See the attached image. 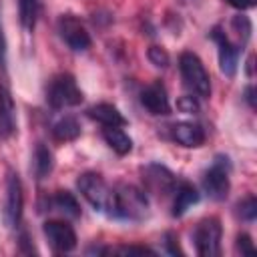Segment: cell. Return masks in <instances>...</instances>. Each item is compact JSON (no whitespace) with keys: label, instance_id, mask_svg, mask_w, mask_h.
I'll list each match as a JSON object with an SVG mask.
<instances>
[{"label":"cell","instance_id":"1","mask_svg":"<svg viewBox=\"0 0 257 257\" xmlns=\"http://www.w3.org/2000/svg\"><path fill=\"white\" fill-rule=\"evenodd\" d=\"M78 191L82 197L100 213L114 217L116 215V193L114 187H108V183L98 173H82L76 181Z\"/></svg>","mask_w":257,"mask_h":257},{"label":"cell","instance_id":"2","mask_svg":"<svg viewBox=\"0 0 257 257\" xmlns=\"http://www.w3.org/2000/svg\"><path fill=\"white\" fill-rule=\"evenodd\" d=\"M179 68L181 76L185 80V86L199 98H209L211 96V78L209 72L205 70V64L195 52H183L179 56Z\"/></svg>","mask_w":257,"mask_h":257},{"label":"cell","instance_id":"3","mask_svg":"<svg viewBox=\"0 0 257 257\" xmlns=\"http://www.w3.org/2000/svg\"><path fill=\"white\" fill-rule=\"evenodd\" d=\"M116 193V219H128V221H141L147 215L149 201L145 191H141L135 185L120 183L114 187Z\"/></svg>","mask_w":257,"mask_h":257},{"label":"cell","instance_id":"4","mask_svg":"<svg viewBox=\"0 0 257 257\" xmlns=\"http://www.w3.org/2000/svg\"><path fill=\"white\" fill-rule=\"evenodd\" d=\"M46 102L52 108H70L82 102V90L78 88L72 74H56L46 86Z\"/></svg>","mask_w":257,"mask_h":257},{"label":"cell","instance_id":"5","mask_svg":"<svg viewBox=\"0 0 257 257\" xmlns=\"http://www.w3.org/2000/svg\"><path fill=\"white\" fill-rule=\"evenodd\" d=\"M229 173H231V163L227 157L217 155L211 167L203 175V191L209 195L213 201H223L229 193Z\"/></svg>","mask_w":257,"mask_h":257},{"label":"cell","instance_id":"6","mask_svg":"<svg viewBox=\"0 0 257 257\" xmlns=\"http://www.w3.org/2000/svg\"><path fill=\"white\" fill-rule=\"evenodd\" d=\"M24 209V191L22 181L16 171H8L6 175V195H4V207H2V221L6 227L14 229L20 225Z\"/></svg>","mask_w":257,"mask_h":257},{"label":"cell","instance_id":"7","mask_svg":"<svg viewBox=\"0 0 257 257\" xmlns=\"http://www.w3.org/2000/svg\"><path fill=\"white\" fill-rule=\"evenodd\" d=\"M221 221L217 217H207L199 221L193 233L195 249L201 257H217L221 253Z\"/></svg>","mask_w":257,"mask_h":257},{"label":"cell","instance_id":"8","mask_svg":"<svg viewBox=\"0 0 257 257\" xmlns=\"http://www.w3.org/2000/svg\"><path fill=\"white\" fill-rule=\"evenodd\" d=\"M56 30L58 36L68 44V48L76 52H82L90 46V34L86 32L84 24L72 14H62L56 22Z\"/></svg>","mask_w":257,"mask_h":257},{"label":"cell","instance_id":"9","mask_svg":"<svg viewBox=\"0 0 257 257\" xmlns=\"http://www.w3.org/2000/svg\"><path fill=\"white\" fill-rule=\"evenodd\" d=\"M143 181H145V189L153 195H171L177 187V179L175 175L159 163H151L147 167H143Z\"/></svg>","mask_w":257,"mask_h":257},{"label":"cell","instance_id":"10","mask_svg":"<svg viewBox=\"0 0 257 257\" xmlns=\"http://www.w3.org/2000/svg\"><path fill=\"white\" fill-rule=\"evenodd\" d=\"M42 231L50 243V247L58 253H68L76 247V233L72 229L70 223L66 221H58V219H52V221H46L42 225Z\"/></svg>","mask_w":257,"mask_h":257},{"label":"cell","instance_id":"11","mask_svg":"<svg viewBox=\"0 0 257 257\" xmlns=\"http://www.w3.org/2000/svg\"><path fill=\"white\" fill-rule=\"evenodd\" d=\"M211 38L217 42L219 46V68L225 76H235L237 66H239V52L241 48L237 44H233L229 40V36L221 30V28H213L211 30Z\"/></svg>","mask_w":257,"mask_h":257},{"label":"cell","instance_id":"12","mask_svg":"<svg viewBox=\"0 0 257 257\" xmlns=\"http://www.w3.org/2000/svg\"><path fill=\"white\" fill-rule=\"evenodd\" d=\"M141 104L151 112V114H169L171 112V102L167 96V90L161 82L147 84L141 90Z\"/></svg>","mask_w":257,"mask_h":257},{"label":"cell","instance_id":"13","mask_svg":"<svg viewBox=\"0 0 257 257\" xmlns=\"http://www.w3.org/2000/svg\"><path fill=\"white\" fill-rule=\"evenodd\" d=\"M16 133V106L8 86L0 84V141H8Z\"/></svg>","mask_w":257,"mask_h":257},{"label":"cell","instance_id":"14","mask_svg":"<svg viewBox=\"0 0 257 257\" xmlns=\"http://www.w3.org/2000/svg\"><path fill=\"white\" fill-rule=\"evenodd\" d=\"M171 133H173V139L187 149H197L205 143V131L197 122H187V120L175 122Z\"/></svg>","mask_w":257,"mask_h":257},{"label":"cell","instance_id":"15","mask_svg":"<svg viewBox=\"0 0 257 257\" xmlns=\"http://www.w3.org/2000/svg\"><path fill=\"white\" fill-rule=\"evenodd\" d=\"M88 116L96 122H100L102 126H124L126 118L122 116V112L108 102H98L94 106L88 108Z\"/></svg>","mask_w":257,"mask_h":257},{"label":"cell","instance_id":"16","mask_svg":"<svg viewBox=\"0 0 257 257\" xmlns=\"http://www.w3.org/2000/svg\"><path fill=\"white\" fill-rule=\"evenodd\" d=\"M173 193H175L173 217H181V215H185V213H187V209H189V207H193V205H197V203H199V199H201L199 191H197L191 183H181V185H177Z\"/></svg>","mask_w":257,"mask_h":257},{"label":"cell","instance_id":"17","mask_svg":"<svg viewBox=\"0 0 257 257\" xmlns=\"http://www.w3.org/2000/svg\"><path fill=\"white\" fill-rule=\"evenodd\" d=\"M102 139L120 157H124V155H128L133 151V139L120 126H104L102 128Z\"/></svg>","mask_w":257,"mask_h":257},{"label":"cell","instance_id":"18","mask_svg":"<svg viewBox=\"0 0 257 257\" xmlns=\"http://www.w3.org/2000/svg\"><path fill=\"white\" fill-rule=\"evenodd\" d=\"M52 137L60 143H70V141H76L80 137V124L74 116L66 114L62 118H58L54 124H52Z\"/></svg>","mask_w":257,"mask_h":257},{"label":"cell","instance_id":"19","mask_svg":"<svg viewBox=\"0 0 257 257\" xmlns=\"http://www.w3.org/2000/svg\"><path fill=\"white\" fill-rule=\"evenodd\" d=\"M48 203H50V207H54L56 211H60L66 217H72V219L80 217V205L70 191H56Z\"/></svg>","mask_w":257,"mask_h":257},{"label":"cell","instance_id":"20","mask_svg":"<svg viewBox=\"0 0 257 257\" xmlns=\"http://www.w3.org/2000/svg\"><path fill=\"white\" fill-rule=\"evenodd\" d=\"M54 167V161H52V153L46 145L38 143L36 149H34V155H32V169H34V177L36 179H44L46 175H50Z\"/></svg>","mask_w":257,"mask_h":257},{"label":"cell","instance_id":"21","mask_svg":"<svg viewBox=\"0 0 257 257\" xmlns=\"http://www.w3.org/2000/svg\"><path fill=\"white\" fill-rule=\"evenodd\" d=\"M18 12H20V24L24 26V30L32 32L38 20V12H40V2L38 0H18Z\"/></svg>","mask_w":257,"mask_h":257},{"label":"cell","instance_id":"22","mask_svg":"<svg viewBox=\"0 0 257 257\" xmlns=\"http://www.w3.org/2000/svg\"><path fill=\"white\" fill-rule=\"evenodd\" d=\"M237 213L243 221H255V217H257V199L253 195H249L243 201H239Z\"/></svg>","mask_w":257,"mask_h":257},{"label":"cell","instance_id":"23","mask_svg":"<svg viewBox=\"0 0 257 257\" xmlns=\"http://www.w3.org/2000/svg\"><path fill=\"white\" fill-rule=\"evenodd\" d=\"M108 253H114V255H157L153 249L143 247V245H120V247L108 249Z\"/></svg>","mask_w":257,"mask_h":257},{"label":"cell","instance_id":"24","mask_svg":"<svg viewBox=\"0 0 257 257\" xmlns=\"http://www.w3.org/2000/svg\"><path fill=\"white\" fill-rule=\"evenodd\" d=\"M147 56H149V60L155 64V66H159V68H165V66H169V52L165 50V48H161V46H151L149 50H147Z\"/></svg>","mask_w":257,"mask_h":257},{"label":"cell","instance_id":"25","mask_svg":"<svg viewBox=\"0 0 257 257\" xmlns=\"http://www.w3.org/2000/svg\"><path fill=\"white\" fill-rule=\"evenodd\" d=\"M233 28L237 30V34L241 36V42H247L249 40V36H251V20L247 18V16H243V14H239V16H235L233 18Z\"/></svg>","mask_w":257,"mask_h":257},{"label":"cell","instance_id":"26","mask_svg":"<svg viewBox=\"0 0 257 257\" xmlns=\"http://www.w3.org/2000/svg\"><path fill=\"white\" fill-rule=\"evenodd\" d=\"M235 251H237L239 255H249V257H253V255L257 253V251H255V245H253V241H251V237H249L247 233H239V235H237Z\"/></svg>","mask_w":257,"mask_h":257},{"label":"cell","instance_id":"27","mask_svg":"<svg viewBox=\"0 0 257 257\" xmlns=\"http://www.w3.org/2000/svg\"><path fill=\"white\" fill-rule=\"evenodd\" d=\"M177 106H179V110L181 112H187V114H193V112H197L199 110V102H197V98L195 96H181L179 100H177Z\"/></svg>","mask_w":257,"mask_h":257},{"label":"cell","instance_id":"28","mask_svg":"<svg viewBox=\"0 0 257 257\" xmlns=\"http://www.w3.org/2000/svg\"><path fill=\"white\" fill-rule=\"evenodd\" d=\"M177 235L175 233H167L165 235V245H167V253L171 255H181V249H179V243H177Z\"/></svg>","mask_w":257,"mask_h":257},{"label":"cell","instance_id":"29","mask_svg":"<svg viewBox=\"0 0 257 257\" xmlns=\"http://www.w3.org/2000/svg\"><path fill=\"white\" fill-rule=\"evenodd\" d=\"M227 2L237 10H247V8H251L255 4V0H227Z\"/></svg>","mask_w":257,"mask_h":257},{"label":"cell","instance_id":"30","mask_svg":"<svg viewBox=\"0 0 257 257\" xmlns=\"http://www.w3.org/2000/svg\"><path fill=\"white\" fill-rule=\"evenodd\" d=\"M4 62H6V42H4V32L0 26V66H4Z\"/></svg>","mask_w":257,"mask_h":257},{"label":"cell","instance_id":"31","mask_svg":"<svg viewBox=\"0 0 257 257\" xmlns=\"http://www.w3.org/2000/svg\"><path fill=\"white\" fill-rule=\"evenodd\" d=\"M245 100L251 104V106H255V96H253V86H247L245 88Z\"/></svg>","mask_w":257,"mask_h":257},{"label":"cell","instance_id":"32","mask_svg":"<svg viewBox=\"0 0 257 257\" xmlns=\"http://www.w3.org/2000/svg\"><path fill=\"white\" fill-rule=\"evenodd\" d=\"M247 74H249V76L253 74V58H249V60H247Z\"/></svg>","mask_w":257,"mask_h":257}]
</instances>
